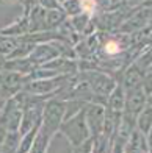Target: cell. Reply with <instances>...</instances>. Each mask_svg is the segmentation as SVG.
Instances as JSON below:
<instances>
[{
    "mask_svg": "<svg viewBox=\"0 0 152 153\" xmlns=\"http://www.w3.org/2000/svg\"><path fill=\"white\" fill-rule=\"evenodd\" d=\"M64 13H61L58 10H53V11H47L46 13V30L47 28H55L64 22Z\"/></svg>",
    "mask_w": 152,
    "mask_h": 153,
    "instance_id": "obj_11",
    "label": "cell"
},
{
    "mask_svg": "<svg viewBox=\"0 0 152 153\" xmlns=\"http://www.w3.org/2000/svg\"><path fill=\"white\" fill-rule=\"evenodd\" d=\"M108 109L116 111V113H122V109L126 108V99H124V92L121 88H116L115 91L110 94L108 100H107Z\"/></svg>",
    "mask_w": 152,
    "mask_h": 153,
    "instance_id": "obj_10",
    "label": "cell"
},
{
    "mask_svg": "<svg viewBox=\"0 0 152 153\" xmlns=\"http://www.w3.org/2000/svg\"><path fill=\"white\" fill-rule=\"evenodd\" d=\"M3 67H5V59H3L2 55H0V72L3 71Z\"/></svg>",
    "mask_w": 152,
    "mask_h": 153,
    "instance_id": "obj_14",
    "label": "cell"
},
{
    "mask_svg": "<svg viewBox=\"0 0 152 153\" xmlns=\"http://www.w3.org/2000/svg\"><path fill=\"white\" fill-rule=\"evenodd\" d=\"M136 130L144 136L151 133L152 130V108L151 106L144 108L140 113V116L136 117Z\"/></svg>",
    "mask_w": 152,
    "mask_h": 153,
    "instance_id": "obj_9",
    "label": "cell"
},
{
    "mask_svg": "<svg viewBox=\"0 0 152 153\" xmlns=\"http://www.w3.org/2000/svg\"><path fill=\"white\" fill-rule=\"evenodd\" d=\"M88 76V83L89 86H91V91H93V95L94 97H110V94H112L115 91V83L107 78L105 75L102 74H96V72H89L86 74Z\"/></svg>",
    "mask_w": 152,
    "mask_h": 153,
    "instance_id": "obj_5",
    "label": "cell"
},
{
    "mask_svg": "<svg viewBox=\"0 0 152 153\" xmlns=\"http://www.w3.org/2000/svg\"><path fill=\"white\" fill-rule=\"evenodd\" d=\"M17 50V39L14 38H6L0 39V55H13Z\"/></svg>",
    "mask_w": 152,
    "mask_h": 153,
    "instance_id": "obj_12",
    "label": "cell"
},
{
    "mask_svg": "<svg viewBox=\"0 0 152 153\" xmlns=\"http://www.w3.org/2000/svg\"><path fill=\"white\" fill-rule=\"evenodd\" d=\"M64 119H66V102L53 97V99L47 100L44 105L41 130H44L49 134L55 136L60 131Z\"/></svg>",
    "mask_w": 152,
    "mask_h": 153,
    "instance_id": "obj_2",
    "label": "cell"
},
{
    "mask_svg": "<svg viewBox=\"0 0 152 153\" xmlns=\"http://www.w3.org/2000/svg\"><path fill=\"white\" fill-rule=\"evenodd\" d=\"M24 116V108L19 103L16 97L6 100V105L0 114V127L5 130V133H19L20 122Z\"/></svg>",
    "mask_w": 152,
    "mask_h": 153,
    "instance_id": "obj_3",
    "label": "cell"
},
{
    "mask_svg": "<svg viewBox=\"0 0 152 153\" xmlns=\"http://www.w3.org/2000/svg\"><path fill=\"white\" fill-rule=\"evenodd\" d=\"M60 133L66 137V141L71 144V147H79V145L89 141L91 134H89L88 125H86V120H85L83 109L79 111L77 114L67 117L63 122V125H61Z\"/></svg>",
    "mask_w": 152,
    "mask_h": 153,
    "instance_id": "obj_1",
    "label": "cell"
},
{
    "mask_svg": "<svg viewBox=\"0 0 152 153\" xmlns=\"http://www.w3.org/2000/svg\"><path fill=\"white\" fill-rule=\"evenodd\" d=\"M58 50L50 44H43V45H36L30 53V61L36 67L38 64H47V62H52V59H55L58 56Z\"/></svg>",
    "mask_w": 152,
    "mask_h": 153,
    "instance_id": "obj_7",
    "label": "cell"
},
{
    "mask_svg": "<svg viewBox=\"0 0 152 153\" xmlns=\"http://www.w3.org/2000/svg\"><path fill=\"white\" fill-rule=\"evenodd\" d=\"M0 153H3V150H2V145H0Z\"/></svg>",
    "mask_w": 152,
    "mask_h": 153,
    "instance_id": "obj_16",
    "label": "cell"
},
{
    "mask_svg": "<svg viewBox=\"0 0 152 153\" xmlns=\"http://www.w3.org/2000/svg\"><path fill=\"white\" fill-rule=\"evenodd\" d=\"M144 105H146V95H144L143 88L136 86L133 89H130L129 94H127V99H126V111L133 117H138L140 113L144 109Z\"/></svg>",
    "mask_w": 152,
    "mask_h": 153,
    "instance_id": "obj_6",
    "label": "cell"
},
{
    "mask_svg": "<svg viewBox=\"0 0 152 153\" xmlns=\"http://www.w3.org/2000/svg\"><path fill=\"white\" fill-rule=\"evenodd\" d=\"M6 105V99H3V97H0V114H2V111Z\"/></svg>",
    "mask_w": 152,
    "mask_h": 153,
    "instance_id": "obj_13",
    "label": "cell"
},
{
    "mask_svg": "<svg viewBox=\"0 0 152 153\" xmlns=\"http://www.w3.org/2000/svg\"><path fill=\"white\" fill-rule=\"evenodd\" d=\"M83 113H85V120L91 137L102 134L103 120H105V108L102 105H97V103H88L83 108Z\"/></svg>",
    "mask_w": 152,
    "mask_h": 153,
    "instance_id": "obj_4",
    "label": "cell"
},
{
    "mask_svg": "<svg viewBox=\"0 0 152 153\" xmlns=\"http://www.w3.org/2000/svg\"><path fill=\"white\" fill-rule=\"evenodd\" d=\"M53 136L49 134L47 131L41 130V125H39V130H38V134H36V139H34V142L31 145V149L28 153H47L49 150V145L52 142Z\"/></svg>",
    "mask_w": 152,
    "mask_h": 153,
    "instance_id": "obj_8",
    "label": "cell"
},
{
    "mask_svg": "<svg viewBox=\"0 0 152 153\" xmlns=\"http://www.w3.org/2000/svg\"><path fill=\"white\" fill-rule=\"evenodd\" d=\"M148 105H149V106L152 108V94L149 95V99H148Z\"/></svg>",
    "mask_w": 152,
    "mask_h": 153,
    "instance_id": "obj_15",
    "label": "cell"
}]
</instances>
